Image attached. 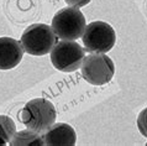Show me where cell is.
Here are the masks:
<instances>
[{"instance_id": "cell-1", "label": "cell", "mask_w": 147, "mask_h": 146, "mask_svg": "<svg viewBox=\"0 0 147 146\" xmlns=\"http://www.w3.org/2000/svg\"><path fill=\"white\" fill-rule=\"evenodd\" d=\"M57 112L55 105L45 98L31 99L21 110V120L24 125L38 134H43L55 124Z\"/></svg>"}, {"instance_id": "cell-2", "label": "cell", "mask_w": 147, "mask_h": 146, "mask_svg": "<svg viewBox=\"0 0 147 146\" xmlns=\"http://www.w3.org/2000/svg\"><path fill=\"white\" fill-rule=\"evenodd\" d=\"M57 35L46 24H32L22 32L21 46L31 56H45L50 53L57 43Z\"/></svg>"}, {"instance_id": "cell-3", "label": "cell", "mask_w": 147, "mask_h": 146, "mask_svg": "<svg viewBox=\"0 0 147 146\" xmlns=\"http://www.w3.org/2000/svg\"><path fill=\"white\" fill-rule=\"evenodd\" d=\"M87 26L85 16L77 7H63L55 14L51 27L57 37L64 41H76L82 37Z\"/></svg>"}, {"instance_id": "cell-4", "label": "cell", "mask_w": 147, "mask_h": 146, "mask_svg": "<svg viewBox=\"0 0 147 146\" xmlns=\"http://www.w3.org/2000/svg\"><path fill=\"white\" fill-rule=\"evenodd\" d=\"M82 41L90 53H107L115 46L116 32L108 22L93 21L85 26Z\"/></svg>"}, {"instance_id": "cell-5", "label": "cell", "mask_w": 147, "mask_h": 146, "mask_svg": "<svg viewBox=\"0 0 147 146\" xmlns=\"http://www.w3.org/2000/svg\"><path fill=\"white\" fill-rule=\"evenodd\" d=\"M83 78L92 86H104L113 79L115 64L105 53H90L83 58L80 66Z\"/></svg>"}, {"instance_id": "cell-6", "label": "cell", "mask_w": 147, "mask_h": 146, "mask_svg": "<svg viewBox=\"0 0 147 146\" xmlns=\"http://www.w3.org/2000/svg\"><path fill=\"white\" fill-rule=\"evenodd\" d=\"M51 62L56 70L64 73H72L79 70L85 57L84 48L74 41L57 42L50 52Z\"/></svg>"}, {"instance_id": "cell-7", "label": "cell", "mask_w": 147, "mask_h": 146, "mask_svg": "<svg viewBox=\"0 0 147 146\" xmlns=\"http://www.w3.org/2000/svg\"><path fill=\"white\" fill-rule=\"evenodd\" d=\"M24 48L21 42L15 39L0 37V70H13L21 62L24 57Z\"/></svg>"}, {"instance_id": "cell-8", "label": "cell", "mask_w": 147, "mask_h": 146, "mask_svg": "<svg viewBox=\"0 0 147 146\" xmlns=\"http://www.w3.org/2000/svg\"><path fill=\"white\" fill-rule=\"evenodd\" d=\"M45 145H62V146H73L77 143L76 131L69 124L57 123L50 126L43 132Z\"/></svg>"}, {"instance_id": "cell-9", "label": "cell", "mask_w": 147, "mask_h": 146, "mask_svg": "<svg viewBox=\"0 0 147 146\" xmlns=\"http://www.w3.org/2000/svg\"><path fill=\"white\" fill-rule=\"evenodd\" d=\"M9 144L13 146H20V145L21 146L40 145L41 146V145H45V141H43V137L41 136V134L36 132L34 130H30V129H26V130L16 131Z\"/></svg>"}, {"instance_id": "cell-10", "label": "cell", "mask_w": 147, "mask_h": 146, "mask_svg": "<svg viewBox=\"0 0 147 146\" xmlns=\"http://www.w3.org/2000/svg\"><path fill=\"white\" fill-rule=\"evenodd\" d=\"M16 132L15 121L7 115H0V146L10 143Z\"/></svg>"}, {"instance_id": "cell-11", "label": "cell", "mask_w": 147, "mask_h": 146, "mask_svg": "<svg viewBox=\"0 0 147 146\" xmlns=\"http://www.w3.org/2000/svg\"><path fill=\"white\" fill-rule=\"evenodd\" d=\"M137 128L141 135L147 139V108H145L137 116Z\"/></svg>"}, {"instance_id": "cell-12", "label": "cell", "mask_w": 147, "mask_h": 146, "mask_svg": "<svg viewBox=\"0 0 147 146\" xmlns=\"http://www.w3.org/2000/svg\"><path fill=\"white\" fill-rule=\"evenodd\" d=\"M66 4L68 6H72V7H77V9H80L85 5H88L92 0H64Z\"/></svg>"}, {"instance_id": "cell-13", "label": "cell", "mask_w": 147, "mask_h": 146, "mask_svg": "<svg viewBox=\"0 0 147 146\" xmlns=\"http://www.w3.org/2000/svg\"><path fill=\"white\" fill-rule=\"evenodd\" d=\"M146 145H147V143H146Z\"/></svg>"}]
</instances>
